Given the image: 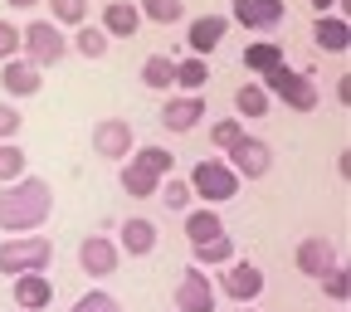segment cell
Masks as SVG:
<instances>
[{
	"instance_id": "6da1fadb",
	"label": "cell",
	"mask_w": 351,
	"mask_h": 312,
	"mask_svg": "<svg viewBox=\"0 0 351 312\" xmlns=\"http://www.w3.org/2000/svg\"><path fill=\"white\" fill-rule=\"evenodd\" d=\"M54 215V191L39 176H20V181L0 186V230L5 235H39V225Z\"/></svg>"
},
{
	"instance_id": "7a4b0ae2",
	"label": "cell",
	"mask_w": 351,
	"mask_h": 312,
	"mask_svg": "<svg viewBox=\"0 0 351 312\" xmlns=\"http://www.w3.org/2000/svg\"><path fill=\"white\" fill-rule=\"evenodd\" d=\"M263 93L269 98H278L288 112H313L317 103H322V93H317V83L307 78V73H298V69H288V64H278L274 73H263Z\"/></svg>"
},
{
	"instance_id": "3957f363",
	"label": "cell",
	"mask_w": 351,
	"mask_h": 312,
	"mask_svg": "<svg viewBox=\"0 0 351 312\" xmlns=\"http://www.w3.org/2000/svg\"><path fill=\"white\" fill-rule=\"evenodd\" d=\"M54 259V244L44 235H20V239H0V274L20 278V274H44Z\"/></svg>"
},
{
	"instance_id": "277c9868",
	"label": "cell",
	"mask_w": 351,
	"mask_h": 312,
	"mask_svg": "<svg viewBox=\"0 0 351 312\" xmlns=\"http://www.w3.org/2000/svg\"><path fill=\"white\" fill-rule=\"evenodd\" d=\"M20 54H25V64H34V69H49V64H59V59L69 54V39H64V29H59L54 20H29V25L20 29Z\"/></svg>"
},
{
	"instance_id": "5b68a950",
	"label": "cell",
	"mask_w": 351,
	"mask_h": 312,
	"mask_svg": "<svg viewBox=\"0 0 351 312\" xmlns=\"http://www.w3.org/2000/svg\"><path fill=\"white\" fill-rule=\"evenodd\" d=\"M186 186H191L195 200H205V205L215 210V205H225V200L239 195V176H234L225 161H195V171H191Z\"/></svg>"
},
{
	"instance_id": "8992f818",
	"label": "cell",
	"mask_w": 351,
	"mask_h": 312,
	"mask_svg": "<svg viewBox=\"0 0 351 312\" xmlns=\"http://www.w3.org/2000/svg\"><path fill=\"white\" fill-rule=\"evenodd\" d=\"M225 156H230L225 166L239 176V181H263V176H269V166H274V147L263 142V137H249V132H244V137H239Z\"/></svg>"
},
{
	"instance_id": "52a82bcc",
	"label": "cell",
	"mask_w": 351,
	"mask_h": 312,
	"mask_svg": "<svg viewBox=\"0 0 351 312\" xmlns=\"http://www.w3.org/2000/svg\"><path fill=\"white\" fill-rule=\"evenodd\" d=\"M215 283H210V274L205 269H191L181 274V283H176V312H215Z\"/></svg>"
},
{
	"instance_id": "ba28073f",
	"label": "cell",
	"mask_w": 351,
	"mask_h": 312,
	"mask_svg": "<svg viewBox=\"0 0 351 312\" xmlns=\"http://www.w3.org/2000/svg\"><path fill=\"white\" fill-rule=\"evenodd\" d=\"M117 244L112 239H103V235H88L83 244H78V269L88 274V278H108L112 269H117Z\"/></svg>"
},
{
	"instance_id": "9c48e42d",
	"label": "cell",
	"mask_w": 351,
	"mask_h": 312,
	"mask_svg": "<svg viewBox=\"0 0 351 312\" xmlns=\"http://www.w3.org/2000/svg\"><path fill=\"white\" fill-rule=\"evenodd\" d=\"M283 0H234V20L244 25V29H254V34H269V29H278L283 25Z\"/></svg>"
},
{
	"instance_id": "30bf717a",
	"label": "cell",
	"mask_w": 351,
	"mask_h": 312,
	"mask_svg": "<svg viewBox=\"0 0 351 312\" xmlns=\"http://www.w3.org/2000/svg\"><path fill=\"white\" fill-rule=\"evenodd\" d=\"M93 152H98V156H108V161L132 156V122H122V117L98 122V127H93Z\"/></svg>"
},
{
	"instance_id": "8fae6325",
	"label": "cell",
	"mask_w": 351,
	"mask_h": 312,
	"mask_svg": "<svg viewBox=\"0 0 351 312\" xmlns=\"http://www.w3.org/2000/svg\"><path fill=\"white\" fill-rule=\"evenodd\" d=\"M225 298H234L239 307H249L258 293H263V269H254V263H225Z\"/></svg>"
},
{
	"instance_id": "7c38bea8",
	"label": "cell",
	"mask_w": 351,
	"mask_h": 312,
	"mask_svg": "<svg viewBox=\"0 0 351 312\" xmlns=\"http://www.w3.org/2000/svg\"><path fill=\"white\" fill-rule=\"evenodd\" d=\"M156 249V225L147 215H132L122 219V230H117V254H132V259H147Z\"/></svg>"
},
{
	"instance_id": "4fadbf2b",
	"label": "cell",
	"mask_w": 351,
	"mask_h": 312,
	"mask_svg": "<svg viewBox=\"0 0 351 312\" xmlns=\"http://www.w3.org/2000/svg\"><path fill=\"white\" fill-rule=\"evenodd\" d=\"M200 122H205V98H200V93L166 98V108H161V127H171V132H191V127H200Z\"/></svg>"
},
{
	"instance_id": "5bb4252c",
	"label": "cell",
	"mask_w": 351,
	"mask_h": 312,
	"mask_svg": "<svg viewBox=\"0 0 351 312\" xmlns=\"http://www.w3.org/2000/svg\"><path fill=\"white\" fill-rule=\"evenodd\" d=\"M10 293H15V307H25V312H44L54 302V283L44 278V274H20V278H10Z\"/></svg>"
},
{
	"instance_id": "9a60e30c",
	"label": "cell",
	"mask_w": 351,
	"mask_h": 312,
	"mask_svg": "<svg viewBox=\"0 0 351 312\" xmlns=\"http://www.w3.org/2000/svg\"><path fill=\"white\" fill-rule=\"evenodd\" d=\"M108 39H132L142 29V10L132 5V0H108L103 5V25H98Z\"/></svg>"
},
{
	"instance_id": "2e32d148",
	"label": "cell",
	"mask_w": 351,
	"mask_h": 312,
	"mask_svg": "<svg viewBox=\"0 0 351 312\" xmlns=\"http://www.w3.org/2000/svg\"><path fill=\"white\" fill-rule=\"evenodd\" d=\"M225 29H230V20H225V15H200V20H191V29H186L191 54H195V59L215 54V49H219V39H225Z\"/></svg>"
},
{
	"instance_id": "e0dca14e",
	"label": "cell",
	"mask_w": 351,
	"mask_h": 312,
	"mask_svg": "<svg viewBox=\"0 0 351 312\" xmlns=\"http://www.w3.org/2000/svg\"><path fill=\"white\" fill-rule=\"evenodd\" d=\"M293 263L307 274V278H322L332 263H337V249H332V239H322V235H313V239H302L298 244V254H293Z\"/></svg>"
},
{
	"instance_id": "ac0fdd59",
	"label": "cell",
	"mask_w": 351,
	"mask_h": 312,
	"mask_svg": "<svg viewBox=\"0 0 351 312\" xmlns=\"http://www.w3.org/2000/svg\"><path fill=\"white\" fill-rule=\"evenodd\" d=\"M313 44L327 49V54H346L351 49V25L341 15H317L313 20Z\"/></svg>"
},
{
	"instance_id": "d6986e66",
	"label": "cell",
	"mask_w": 351,
	"mask_h": 312,
	"mask_svg": "<svg viewBox=\"0 0 351 312\" xmlns=\"http://www.w3.org/2000/svg\"><path fill=\"white\" fill-rule=\"evenodd\" d=\"M0 88H5L10 98H29V93H39V69L25 64V59H10L0 69Z\"/></svg>"
},
{
	"instance_id": "ffe728a7",
	"label": "cell",
	"mask_w": 351,
	"mask_h": 312,
	"mask_svg": "<svg viewBox=\"0 0 351 312\" xmlns=\"http://www.w3.org/2000/svg\"><path fill=\"white\" fill-rule=\"evenodd\" d=\"M191 259H195V269H225V263H234V239L215 235L205 244H191Z\"/></svg>"
},
{
	"instance_id": "44dd1931",
	"label": "cell",
	"mask_w": 351,
	"mask_h": 312,
	"mask_svg": "<svg viewBox=\"0 0 351 312\" xmlns=\"http://www.w3.org/2000/svg\"><path fill=\"white\" fill-rule=\"evenodd\" d=\"M156 186H161V176H152L147 166H137V161H127V166H122V191H127L132 200H152Z\"/></svg>"
},
{
	"instance_id": "7402d4cb",
	"label": "cell",
	"mask_w": 351,
	"mask_h": 312,
	"mask_svg": "<svg viewBox=\"0 0 351 312\" xmlns=\"http://www.w3.org/2000/svg\"><path fill=\"white\" fill-rule=\"evenodd\" d=\"M278 64H283V44H269V39L244 44V69L249 73H274Z\"/></svg>"
},
{
	"instance_id": "603a6c76",
	"label": "cell",
	"mask_w": 351,
	"mask_h": 312,
	"mask_svg": "<svg viewBox=\"0 0 351 312\" xmlns=\"http://www.w3.org/2000/svg\"><path fill=\"white\" fill-rule=\"evenodd\" d=\"M215 235H225V225H219V215H215L210 205L186 215V239H191V244H205V239H215Z\"/></svg>"
},
{
	"instance_id": "cb8c5ba5",
	"label": "cell",
	"mask_w": 351,
	"mask_h": 312,
	"mask_svg": "<svg viewBox=\"0 0 351 312\" xmlns=\"http://www.w3.org/2000/svg\"><path fill=\"white\" fill-rule=\"evenodd\" d=\"M20 176H29V156L20 152V142H0V186L20 181Z\"/></svg>"
},
{
	"instance_id": "d4e9b609",
	"label": "cell",
	"mask_w": 351,
	"mask_h": 312,
	"mask_svg": "<svg viewBox=\"0 0 351 312\" xmlns=\"http://www.w3.org/2000/svg\"><path fill=\"white\" fill-rule=\"evenodd\" d=\"M176 83H181L186 93H200V88L210 83V64L195 59V54H191V59H176Z\"/></svg>"
},
{
	"instance_id": "484cf974",
	"label": "cell",
	"mask_w": 351,
	"mask_h": 312,
	"mask_svg": "<svg viewBox=\"0 0 351 312\" xmlns=\"http://www.w3.org/2000/svg\"><path fill=\"white\" fill-rule=\"evenodd\" d=\"M269 103H274V98L263 93L258 83H244L239 93H234V112H239V117H263V112H269Z\"/></svg>"
},
{
	"instance_id": "4316f807",
	"label": "cell",
	"mask_w": 351,
	"mask_h": 312,
	"mask_svg": "<svg viewBox=\"0 0 351 312\" xmlns=\"http://www.w3.org/2000/svg\"><path fill=\"white\" fill-rule=\"evenodd\" d=\"M137 10H142V20H152V25H176V20L186 15L181 0H137Z\"/></svg>"
},
{
	"instance_id": "83f0119b",
	"label": "cell",
	"mask_w": 351,
	"mask_h": 312,
	"mask_svg": "<svg viewBox=\"0 0 351 312\" xmlns=\"http://www.w3.org/2000/svg\"><path fill=\"white\" fill-rule=\"evenodd\" d=\"M73 49H78L83 59H103V54H108V34H103L98 25H78V34H73Z\"/></svg>"
},
{
	"instance_id": "f1b7e54d",
	"label": "cell",
	"mask_w": 351,
	"mask_h": 312,
	"mask_svg": "<svg viewBox=\"0 0 351 312\" xmlns=\"http://www.w3.org/2000/svg\"><path fill=\"white\" fill-rule=\"evenodd\" d=\"M142 83H147V88H171V83H176V59L152 54V59L142 64Z\"/></svg>"
},
{
	"instance_id": "f546056e",
	"label": "cell",
	"mask_w": 351,
	"mask_h": 312,
	"mask_svg": "<svg viewBox=\"0 0 351 312\" xmlns=\"http://www.w3.org/2000/svg\"><path fill=\"white\" fill-rule=\"evenodd\" d=\"M132 161H137V166H147L152 176H161V181H166V176H171V166H176V156H171L166 147H142Z\"/></svg>"
},
{
	"instance_id": "4dcf8cb0",
	"label": "cell",
	"mask_w": 351,
	"mask_h": 312,
	"mask_svg": "<svg viewBox=\"0 0 351 312\" xmlns=\"http://www.w3.org/2000/svg\"><path fill=\"white\" fill-rule=\"evenodd\" d=\"M317 283H322V293H327L332 302H346V298H351V274L341 269V263H332V269H327Z\"/></svg>"
},
{
	"instance_id": "1f68e13d",
	"label": "cell",
	"mask_w": 351,
	"mask_h": 312,
	"mask_svg": "<svg viewBox=\"0 0 351 312\" xmlns=\"http://www.w3.org/2000/svg\"><path fill=\"white\" fill-rule=\"evenodd\" d=\"M156 195H161V205H166V210H186V205L195 200V195H191V186H186V181H176V176H166V181L156 186Z\"/></svg>"
},
{
	"instance_id": "d6a6232c",
	"label": "cell",
	"mask_w": 351,
	"mask_h": 312,
	"mask_svg": "<svg viewBox=\"0 0 351 312\" xmlns=\"http://www.w3.org/2000/svg\"><path fill=\"white\" fill-rule=\"evenodd\" d=\"M49 10H54V25H88V0H49Z\"/></svg>"
},
{
	"instance_id": "836d02e7",
	"label": "cell",
	"mask_w": 351,
	"mask_h": 312,
	"mask_svg": "<svg viewBox=\"0 0 351 312\" xmlns=\"http://www.w3.org/2000/svg\"><path fill=\"white\" fill-rule=\"evenodd\" d=\"M239 137H244V122H239V117H230V122H215V127H210V142H215L219 152H230Z\"/></svg>"
},
{
	"instance_id": "e575fe53",
	"label": "cell",
	"mask_w": 351,
	"mask_h": 312,
	"mask_svg": "<svg viewBox=\"0 0 351 312\" xmlns=\"http://www.w3.org/2000/svg\"><path fill=\"white\" fill-rule=\"evenodd\" d=\"M73 312H122V307H117V298H112V293L93 288V293H83V298L73 302Z\"/></svg>"
},
{
	"instance_id": "d590c367",
	"label": "cell",
	"mask_w": 351,
	"mask_h": 312,
	"mask_svg": "<svg viewBox=\"0 0 351 312\" xmlns=\"http://www.w3.org/2000/svg\"><path fill=\"white\" fill-rule=\"evenodd\" d=\"M10 59H20V29H15V20H0V64H10Z\"/></svg>"
},
{
	"instance_id": "8d00e7d4",
	"label": "cell",
	"mask_w": 351,
	"mask_h": 312,
	"mask_svg": "<svg viewBox=\"0 0 351 312\" xmlns=\"http://www.w3.org/2000/svg\"><path fill=\"white\" fill-rule=\"evenodd\" d=\"M20 122H25V117H20L15 103H0V142H15V137H20Z\"/></svg>"
},
{
	"instance_id": "74e56055",
	"label": "cell",
	"mask_w": 351,
	"mask_h": 312,
	"mask_svg": "<svg viewBox=\"0 0 351 312\" xmlns=\"http://www.w3.org/2000/svg\"><path fill=\"white\" fill-rule=\"evenodd\" d=\"M337 98H341V103H351V73H346V78H337Z\"/></svg>"
},
{
	"instance_id": "f35d334b",
	"label": "cell",
	"mask_w": 351,
	"mask_h": 312,
	"mask_svg": "<svg viewBox=\"0 0 351 312\" xmlns=\"http://www.w3.org/2000/svg\"><path fill=\"white\" fill-rule=\"evenodd\" d=\"M5 5H15V10H34V5H44V0H5Z\"/></svg>"
},
{
	"instance_id": "ab89813d",
	"label": "cell",
	"mask_w": 351,
	"mask_h": 312,
	"mask_svg": "<svg viewBox=\"0 0 351 312\" xmlns=\"http://www.w3.org/2000/svg\"><path fill=\"white\" fill-rule=\"evenodd\" d=\"M313 5H317V15H327L332 5H341V0H313Z\"/></svg>"
},
{
	"instance_id": "60d3db41",
	"label": "cell",
	"mask_w": 351,
	"mask_h": 312,
	"mask_svg": "<svg viewBox=\"0 0 351 312\" xmlns=\"http://www.w3.org/2000/svg\"><path fill=\"white\" fill-rule=\"evenodd\" d=\"M239 312H254V307H239Z\"/></svg>"
}]
</instances>
